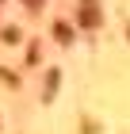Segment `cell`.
<instances>
[{"instance_id":"cell-1","label":"cell","mask_w":130,"mask_h":134,"mask_svg":"<svg viewBox=\"0 0 130 134\" xmlns=\"http://www.w3.org/2000/svg\"><path fill=\"white\" fill-rule=\"evenodd\" d=\"M100 4H96V0H84V4H80L77 8V23L80 27H88V31H96V27H100Z\"/></svg>"},{"instance_id":"cell-3","label":"cell","mask_w":130,"mask_h":134,"mask_svg":"<svg viewBox=\"0 0 130 134\" xmlns=\"http://www.w3.org/2000/svg\"><path fill=\"white\" fill-rule=\"evenodd\" d=\"M4 42L15 46V42H19V27H4Z\"/></svg>"},{"instance_id":"cell-4","label":"cell","mask_w":130,"mask_h":134,"mask_svg":"<svg viewBox=\"0 0 130 134\" xmlns=\"http://www.w3.org/2000/svg\"><path fill=\"white\" fill-rule=\"evenodd\" d=\"M23 4H27V8H42V0H23Z\"/></svg>"},{"instance_id":"cell-2","label":"cell","mask_w":130,"mask_h":134,"mask_svg":"<svg viewBox=\"0 0 130 134\" xmlns=\"http://www.w3.org/2000/svg\"><path fill=\"white\" fill-rule=\"evenodd\" d=\"M54 35H58V42H73V31L65 23H54Z\"/></svg>"}]
</instances>
